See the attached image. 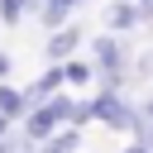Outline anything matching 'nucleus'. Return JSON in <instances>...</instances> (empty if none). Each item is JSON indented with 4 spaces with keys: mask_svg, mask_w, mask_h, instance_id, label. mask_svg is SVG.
<instances>
[{
    "mask_svg": "<svg viewBox=\"0 0 153 153\" xmlns=\"http://www.w3.org/2000/svg\"><path fill=\"white\" fill-rule=\"evenodd\" d=\"M33 10H38V0H0V24L14 29V24H19L24 14H33Z\"/></svg>",
    "mask_w": 153,
    "mask_h": 153,
    "instance_id": "0eeeda50",
    "label": "nucleus"
},
{
    "mask_svg": "<svg viewBox=\"0 0 153 153\" xmlns=\"http://www.w3.org/2000/svg\"><path fill=\"white\" fill-rule=\"evenodd\" d=\"M91 110H96V120H100L105 129H134V120H139V110H134L129 100H120V91H100V96L91 100Z\"/></svg>",
    "mask_w": 153,
    "mask_h": 153,
    "instance_id": "f257e3e1",
    "label": "nucleus"
},
{
    "mask_svg": "<svg viewBox=\"0 0 153 153\" xmlns=\"http://www.w3.org/2000/svg\"><path fill=\"white\" fill-rule=\"evenodd\" d=\"M143 115H148V120H153V96H148V100H143Z\"/></svg>",
    "mask_w": 153,
    "mask_h": 153,
    "instance_id": "ddd939ff",
    "label": "nucleus"
},
{
    "mask_svg": "<svg viewBox=\"0 0 153 153\" xmlns=\"http://www.w3.org/2000/svg\"><path fill=\"white\" fill-rule=\"evenodd\" d=\"M76 5H81V0H38V10H33V14H38V24H43V29H62V24L72 19V10H76Z\"/></svg>",
    "mask_w": 153,
    "mask_h": 153,
    "instance_id": "20e7f679",
    "label": "nucleus"
},
{
    "mask_svg": "<svg viewBox=\"0 0 153 153\" xmlns=\"http://www.w3.org/2000/svg\"><path fill=\"white\" fill-rule=\"evenodd\" d=\"M0 153H14V129H10L5 139H0Z\"/></svg>",
    "mask_w": 153,
    "mask_h": 153,
    "instance_id": "1a4fd4ad",
    "label": "nucleus"
},
{
    "mask_svg": "<svg viewBox=\"0 0 153 153\" xmlns=\"http://www.w3.org/2000/svg\"><path fill=\"white\" fill-rule=\"evenodd\" d=\"M62 72H67V81H72V86L96 81V67H91V62H76V57H67V62H62Z\"/></svg>",
    "mask_w": 153,
    "mask_h": 153,
    "instance_id": "6e6552de",
    "label": "nucleus"
},
{
    "mask_svg": "<svg viewBox=\"0 0 153 153\" xmlns=\"http://www.w3.org/2000/svg\"><path fill=\"white\" fill-rule=\"evenodd\" d=\"M139 5H153V0H139Z\"/></svg>",
    "mask_w": 153,
    "mask_h": 153,
    "instance_id": "4468645a",
    "label": "nucleus"
},
{
    "mask_svg": "<svg viewBox=\"0 0 153 153\" xmlns=\"http://www.w3.org/2000/svg\"><path fill=\"white\" fill-rule=\"evenodd\" d=\"M105 24H110L115 33H129L134 24H143V5H139V0H115V5L105 10Z\"/></svg>",
    "mask_w": 153,
    "mask_h": 153,
    "instance_id": "7ed1b4c3",
    "label": "nucleus"
},
{
    "mask_svg": "<svg viewBox=\"0 0 153 153\" xmlns=\"http://www.w3.org/2000/svg\"><path fill=\"white\" fill-rule=\"evenodd\" d=\"M62 86H67V72H62V62H53V67H48V72H43V76H38V81L29 86V100L38 105V100H48V96H57Z\"/></svg>",
    "mask_w": 153,
    "mask_h": 153,
    "instance_id": "39448f33",
    "label": "nucleus"
},
{
    "mask_svg": "<svg viewBox=\"0 0 153 153\" xmlns=\"http://www.w3.org/2000/svg\"><path fill=\"white\" fill-rule=\"evenodd\" d=\"M0 110L19 124L29 110H33V100H29V91H19V86H10V81H0Z\"/></svg>",
    "mask_w": 153,
    "mask_h": 153,
    "instance_id": "423d86ee",
    "label": "nucleus"
},
{
    "mask_svg": "<svg viewBox=\"0 0 153 153\" xmlns=\"http://www.w3.org/2000/svg\"><path fill=\"white\" fill-rule=\"evenodd\" d=\"M124 153H153V148H148V143H139V139H134V143H129V148H124Z\"/></svg>",
    "mask_w": 153,
    "mask_h": 153,
    "instance_id": "9b49d317",
    "label": "nucleus"
},
{
    "mask_svg": "<svg viewBox=\"0 0 153 153\" xmlns=\"http://www.w3.org/2000/svg\"><path fill=\"white\" fill-rule=\"evenodd\" d=\"M5 76H10V57L0 53V81H5Z\"/></svg>",
    "mask_w": 153,
    "mask_h": 153,
    "instance_id": "f8f14e48",
    "label": "nucleus"
},
{
    "mask_svg": "<svg viewBox=\"0 0 153 153\" xmlns=\"http://www.w3.org/2000/svg\"><path fill=\"white\" fill-rule=\"evenodd\" d=\"M10 124H14V120H10V115H5V110H0V139H5V134H10Z\"/></svg>",
    "mask_w": 153,
    "mask_h": 153,
    "instance_id": "9d476101",
    "label": "nucleus"
},
{
    "mask_svg": "<svg viewBox=\"0 0 153 153\" xmlns=\"http://www.w3.org/2000/svg\"><path fill=\"white\" fill-rule=\"evenodd\" d=\"M81 43V29L76 24H62V29H48V43H43V57L48 62H67Z\"/></svg>",
    "mask_w": 153,
    "mask_h": 153,
    "instance_id": "f03ea898",
    "label": "nucleus"
}]
</instances>
